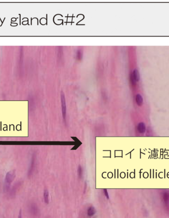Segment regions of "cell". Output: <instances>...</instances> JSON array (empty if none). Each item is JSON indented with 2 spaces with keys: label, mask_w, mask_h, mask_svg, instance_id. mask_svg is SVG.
Here are the masks:
<instances>
[{
  "label": "cell",
  "mask_w": 169,
  "mask_h": 218,
  "mask_svg": "<svg viewBox=\"0 0 169 218\" xmlns=\"http://www.w3.org/2000/svg\"><path fill=\"white\" fill-rule=\"evenodd\" d=\"M15 176L16 174L15 170L10 171L6 174L3 187V190L5 193H7V192L10 191V184L14 181Z\"/></svg>",
  "instance_id": "1"
},
{
  "label": "cell",
  "mask_w": 169,
  "mask_h": 218,
  "mask_svg": "<svg viewBox=\"0 0 169 218\" xmlns=\"http://www.w3.org/2000/svg\"><path fill=\"white\" fill-rule=\"evenodd\" d=\"M140 79V74L138 70L137 69H135L133 73L131 74L130 76V80L131 83L133 84H135L137 82H138Z\"/></svg>",
  "instance_id": "2"
},
{
  "label": "cell",
  "mask_w": 169,
  "mask_h": 218,
  "mask_svg": "<svg viewBox=\"0 0 169 218\" xmlns=\"http://www.w3.org/2000/svg\"><path fill=\"white\" fill-rule=\"evenodd\" d=\"M61 106H62V116H63V119H65L66 115V106L65 99L64 97V95L63 93H61Z\"/></svg>",
  "instance_id": "3"
},
{
  "label": "cell",
  "mask_w": 169,
  "mask_h": 218,
  "mask_svg": "<svg viewBox=\"0 0 169 218\" xmlns=\"http://www.w3.org/2000/svg\"><path fill=\"white\" fill-rule=\"evenodd\" d=\"M30 214L33 216H36L39 213V209L36 203L31 204L29 209Z\"/></svg>",
  "instance_id": "4"
},
{
  "label": "cell",
  "mask_w": 169,
  "mask_h": 218,
  "mask_svg": "<svg viewBox=\"0 0 169 218\" xmlns=\"http://www.w3.org/2000/svg\"><path fill=\"white\" fill-rule=\"evenodd\" d=\"M21 182H18L16 184H15L14 185V187H12V188H11V189L10 190V198H13L15 196L18 187L21 185Z\"/></svg>",
  "instance_id": "5"
},
{
  "label": "cell",
  "mask_w": 169,
  "mask_h": 218,
  "mask_svg": "<svg viewBox=\"0 0 169 218\" xmlns=\"http://www.w3.org/2000/svg\"><path fill=\"white\" fill-rule=\"evenodd\" d=\"M137 129L140 133H143L145 131L146 127L145 125L143 123H140L137 125Z\"/></svg>",
  "instance_id": "6"
},
{
  "label": "cell",
  "mask_w": 169,
  "mask_h": 218,
  "mask_svg": "<svg viewBox=\"0 0 169 218\" xmlns=\"http://www.w3.org/2000/svg\"><path fill=\"white\" fill-rule=\"evenodd\" d=\"M97 212L96 209L93 206L90 207L87 211V214L89 217H92L94 215H95Z\"/></svg>",
  "instance_id": "7"
},
{
  "label": "cell",
  "mask_w": 169,
  "mask_h": 218,
  "mask_svg": "<svg viewBox=\"0 0 169 218\" xmlns=\"http://www.w3.org/2000/svg\"><path fill=\"white\" fill-rule=\"evenodd\" d=\"M135 101L137 105L141 106L143 102V99L142 96L140 94H137L135 97Z\"/></svg>",
  "instance_id": "8"
},
{
  "label": "cell",
  "mask_w": 169,
  "mask_h": 218,
  "mask_svg": "<svg viewBox=\"0 0 169 218\" xmlns=\"http://www.w3.org/2000/svg\"><path fill=\"white\" fill-rule=\"evenodd\" d=\"M49 193L47 189H45L43 192V198H44V201L46 204H48L49 203V199H48Z\"/></svg>",
  "instance_id": "9"
},
{
  "label": "cell",
  "mask_w": 169,
  "mask_h": 218,
  "mask_svg": "<svg viewBox=\"0 0 169 218\" xmlns=\"http://www.w3.org/2000/svg\"><path fill=\"white\" fill-rule=\"evenodd\" d=\"M78 174L79 177L80 178L82 177V175H83V170L82 168V166H79V168L78 169Z\"/></svg>",
  "instance_id": "10"
},
{
  "label": "cell",
  "mask_w": 169,
  "mask_h": 218,
  "mask_svg": "<svg viewBox=\"0 0 169 218\" xmlns=\"http://www.w3.org/2000/svg\"><path fill=\"white\" fill-rule=\"evenodd\" d=\"M169 195L168 193H165L164 194V196H163V198H164V200L165 201V202H167L168 200H169Z\"/></svg>",
  "instance_id": "11"
},
{
  "label": "cell",
  "mask_w": 169,
  "mask_h": 218,
  "mask_svg": "<svg viewBox=\"0 0 169 218\" xmlns=\"http://www.w3.org/2000/svg\"><path fill=\"white\" fill-rule=\"evenodd\" d=\"M103 191H104V195L105 196V197H106V198L107 199H109V194H108V192H107V190L106 189H103Z\"/></svg>",
  "instance_id": "12"
},
{
  "label": "cell",
  "mask_w": 169,
  "mask_h": 218,
  "mask_svg": "<svg viewBox=\"0 0 169 218\" xmlns=\"http://www.w3.org/2000/svg\"><path fill=\"white\" fill-rule=\"evenodd\" d=\"M77 57L78 59H81V57H82V52H81V50H79L78 51V52L77 53Z\"/></svg>",
  "instance_id": "13"
},
{
  "label": "cell",
  "mask_w": 169,
  "mask_h": 218,
  "mask_svg": "<svg viewBox=\"0 0 169 218\" xmlns=\"http://www.w3.org/2000/svg\"><path fill=\"white\" fill-rule=\"evenodd\" d=\"M18 218H22V211H21V210H20L19 212V214H18Z\"/></svg>",
  "instance_id": "14"
}]
</instances>
